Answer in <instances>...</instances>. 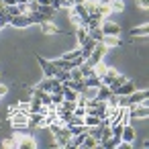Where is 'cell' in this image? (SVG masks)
<instances>
[{
  "label": "cell",
  "mask_w": 149,
  "mask_h": 149,
  "mask_svg": "<svg viewBox=\"0 0 149 149\" xmlns=\"http://www.w3.org/2000/svg\"><path fill=\"white\" fill-rule=\"evenodd\" d=\"M8 118H10V127H13L17 133H27V131H29V112L21 110V106H19V110H17L13 116H8Z\"/></svg>",
  "instance_id": "cell-1"
},
{
  "label": "cell",
  "mask_w": 149,
  "mask_h": 149,
  "mask_svg": "<svg viewBox=\"0 0 149 149\" xmlns=\"http://www.w3.org/2000/svg\"><path fill=\"white\" fill-rule=\"evenodd\" d=\"M129 118L131 120H147L149 118V106H147V100L143 102H137V104H131L129 106Z\"/></svg>",
  "instance_id": "cell-2"
},
{
  "label": "cell",
  "mask_w": 149,
  "mask_h": 149,
  "mask_svg": "<svg viewBox=\"0 0 149 149\" xmlns=\"http://www.w3.org/2000/svg\"><path fill=\"white\" fill-rule=\"evenodd\" d=\"M149 98V92L147 90H133L129 96H120L118 104L120 106H131V104H137V102H143Z\"/></svg>",
  "instance_id": "cell-3"
},
{
  "label": "cell",
  "mask_w": 149,
  "mask_h": 149,
  "mask_svg": "<svg viewBox=\"0 0 149 149\" xmlns=\"http://www.w3.org/2000/svg\"><path fill=\"white\" fill-rule=\"evenodd\" d=\"M53 137H55V141H53V145H55V147H65V149H70L72 133H70V129H68L65 125H61V127L53 133Z\"/></svg>",
  "instance_id": "cell-4"
},
{
  "label": "cell",
  "mask_w": 149,
  "mask_h": 149,
  "mask_svg": "<svg viewBox=\"0 0 149 149\" xmlns=\"http://www.w3.org/2000/svg\"><path fill=\"white\" fill-rule=\"evenodd\" d=\"M106 51H108V49L104 47V43H96V45H94V49H92V53H90V55H88V57H86L84 61H86L88 65H94L96 61H100V59H104V55H106Z\"/></svg>",
  "instance_id": "cell-5"
},
{
  "label": "cell",
  "mask_w": 149,
  "mask_h": 149,
  "mask_svg": "<svg viewBox=\"0 0 149 149\" xmlns=\"http://www.w3.org/2000/svg\"><path fill=\"white\" fill-rule=\"evenodd\" d=\"M17 137H19V149H37V141H35L33 135H29V133H17Z\"/></svg>",
  "instance_id": "cell-6"
},
{
  "label": "cell",
  "mask_w": 149,
  "mask_h": 149,
  "mask_svg": "<svg viewBox=\"0 0 149 149\" xmlns=\"http://www.w3.org/2000/svg\"><path fill=\"white\" fill-rule=\"evenodd\" d=\"M100 29H102V33L104 35H110V37H120V25L118 23H114V21H102V25H100Z\"/></svg>",
  "instance_id": "cell-7"
},
{
  "label": "cell",
  "mask_w": 149,
  "mask_h": 149,
  "mask_svg": "<svg viewBox=\"0 0 149 149\" xmlns=\"http://www.w3.org/2000/svg\"><path fill=\"white\" fill-rule=\"evenodd\" d=\"M37 61H39V65H41L45 78H53V76H55V70H57V68L53 65V61H49V59H45V57H41V55H37Z\"/></svg>",
  "instance_id": "cell-8"
},
{
  "label": "cell",
  "mask_w": 149,
  "mask_h": 149,
  "mask_svg": "<svg viewBox=\"0 0 149 149\" xmlns=\"http://www.w3.org/2000/svg\"><path fill=\"white\" fill-rule=\"evenodd\" d=\"M10 25H13V27H17V29H27V27H31L33 23H31V19H29V15H27V13H21L19 17H13Z\"/></svg>",
  "instance_id": "cell-9"
},
{
  "label": "cell",
  "mask_w": 149,
  "mask_h": 149,
  "mask_svg": "<svg viewBox=\"0 0 149 149\" xmlns=\"http://www.w3.org/2000/svg\"><path fill=\"white\" fill-rule=\"evenodd\" d=\"M41 33H43V35H68V33H63L57 25H53V21L41 23Z\"/></svg>",
  "instance_id": "cell-10"
},
{
  "label": "cell",
  "mask_w": 149,
  "mask_h": 149,
  "mask_svg": "<svg viewBox=\"0 0 149 149\" xmlns=\"http://www.w3.org/2000/svg\"><path fill=\"white\" fill-rule=\"evenodd\" d=\"M133 90H137V84H135L133 80H127L125 84H120V86L116 88V92H114V94H118V96H129Z\"/></svg>",
  "instance_id": "cell-11"
},
{
  "label": "cell",
  "mask_w": 149,
  "mask_h": 149,
  "mask_svg": "<svg viewBox=\"0 0 149 149\" xmlns=\"http://www.w3.org/2000/svg\"><path fill=\"white\" fill-rule=\"evenodd\" d=\"M120 141H125V143H133V141H135V129H133V125H131V123H127V125H123V133H120Z\"/></svg>",
  "instance_id": "cell-12"
},
{
  "label": "cell",
  "mask_w": 149,
  "mask_h": 149,
  "mask_svg": "<svg viewBox=\"0 0 149 149\" xmlns=\"http://www.w3.org/2000/svg\"><path fill=\"white\" fill-rule=\"evenodd\" d=\"M129 35H131V37L147 39V35H149V27H147V23H143V25H139V27H133V29L129 31Z\"/></svg>",
  "instance_id": "cell-13"
},
{
  "label": "cell",
  "mask_w": 149,
  "mask_h": 149,
  "mask_svg": "<svg viewBox=\"0 0 149 149\" xmlns=\"http://www.w3.org/2000/svg\"><path fill=\"white\" fill-rule=\"evenodd\" d=\"M118 74H120V72H118L116 68H106V72H104V76L100 78V82H102L104 86H108V84H112V80H114Z\"/></svg>",
  "instance_id": "cell-14"
},
{
  "label": "cell",
  "mask_w": 149,
  "mask_h": 149,
  "mask_svg": "<svg viewBox=\"0 0 149 149\" xmlns=\"http://www.w3.org/2000/svg\"><path fill=\"white\" fill-rule=\"evenodd\" d=\"M94 15H98L100 19H108V17L112 15V10H110V6H108V4H102V2H100V4L96 6Z\"/></svg>",
  "instance_id": "cell-15"
},
{
  "label": "cell",
  "mask_w": 149,
  "mask_h": 149,
  "mask_svg": "<svg viewBox=\"0 0 149 149\" xmlns=\"http://www.w3.org/2000/svg\"><path fill=\"white\" fill-rule=\"evenodd\" d=\"M100 43H104V47H106V49H112V47H118V45H120V39H118V37H110V35H104Z\"/></svg>",
  "instance_id": "cell-16"
},
{
  "label": "cell",
  "mask_w": 149,
  "mask_h": 149,
  "mask_svg": "<svg viewBox=\"0 0 149 149\" xmlns=\"http://www.w3.org/2000/svg\"><path fill=\"white\" fill-rule=\"evenodd\" d=\"M43 116L45 114H41V112H29V129H37L39 123L43 120Z\"/></svg>",
  "instance_id": "cell-17"
},
{
  "label": "cell",
  "mask_w": 149,
  "mask_h": 149,
  "mask_svg": "<svg viewBox=\"0 0 149 149\" xmlns=\"http://www.w3.org/2000/svg\"><path fill=\"white\" fill-rule=\"evenodd\" d=\"M70 21H72V25H74V27H84V19L78 15V10H76L74 6L70 8Z\"/></svg>",
  "instance_id": "cell-18"
},
{
  "label": "cell",
  "mask_w": 149,
  "mask_h": 149,
  "mask_svg": "<svg viewBox=\"0 0 149 149\" xmlns=\"http://www.w3.org/2000/svg\"><path fill=\"white\" fill-rule=\"evenodd\" d=\"M76 37H78V43H80V47H82V45L90 39V37H88V29H86V27H76Z\"/></svg>",
  "instance_id": "cell-19"
},
{
  "label": "cell",
  "mask_w": 149,
  "mask_h": 149,
  "mask_svg": "<svg viewBox=\"0 0 149 149\" xmlns=\"http://www.w3.org/2000/svg\"><path fill=\"white\" fill-rule=\"evenodd\" d=\"M2 147H6V149H19V137H17V133L13 137L2 139Z\"/></svg>",
  "instance_id": "cell-20"
},
{
  "label": "cell",
  "mask_w": 149,
  "mask_h": 149,
  "mask_svg": "<svg viewBox=\"0 0 149 149\" xmlns=\"http://www.w3.org/2000/svg\"><path fill=\"white\" fill-rule=\"evenodd\" d=\"M84 139H86V131L80 133V135H74L72 141H70V149H72V147H74V149H80V147L84 145Z\"/></svg>",
  "instance_id": "cell-21"
},
{
  "label": "cell",
  "mask_w": 149,
  "mask_h": 149,
  "mask_svg": "<svg viewBox=\"0 0 149 149\" xmlns=\"http://www.w3.org/2000/svg\"><path fill=\"white\" fill-rule=\"evenodd\" d=\"M100 123H102L100 116H96V114H88V112L84 114V125H86V127H96V125H100Z\"/></svg>",
  "instance_id": "cell-22"
},
{
  "label": "cell",
  "mask_w": 149,
  "mask_h": 149,
  "mask_svg": "<svg viewBox=\"0 0 149 149\" xmlns=\"http://www.w3.org/2000/svg\"><path fill=\"white\" fill-rule=\"evenodd\" d=\"M106 63H104V59H100V61H96L94 65H92V70H94V76H98V78H102L104 76V72H106Z\"/></svg>",
  "instance_id": "cell-23"
},
{
  "label": "cell",
  "mask_w": 149,
  "mask_h": 149,
  "mask_svg": "<svg viewBox=\"0 0 149 149\" xmlns=\"http://www.w3.org/2000/svg\"><path fill=\"white\" fill-rule=\"evenodd\" d=\"M108 6L112 13H123L125 10V0H108Z\"/></svg>",
  "instance_id": "cell-24"
},
{
  "label": "cell",
  "mask_w": 149,
  "mask_h": 149,
  "mask_svg": "<svg viewBox=\"0 0 149 149\" xmlns=\"http://www.w3.org/2000/svg\"><path fill=\"white\" fill-rule=\"evenodd\" d=\"M88 37H90V39H94L96 43H100V41H102V37H104V33H102V29H100V27H96V29H88Z\"/></svg>",
  "instance_id": "cell-25"
},
{
  "label": "cell",
  "mask_w": 149,
  "mask_h": 149,
  "mask_svg": "<svg viewBox=\"0 0 149 149\" xmlns=\"http://www.w3.org/2000/svg\"><path fill=\"white\" fill-rule=\"evenodd\" d=\"M102 82H100V78L98 76H88V78H84V86L86 88H98Z\"/></svg>",
  "instance_id": "cell-26"
},
{
  "label": "cell",
  "mask_w": 149,
  "mask_h": 149,
  "mask_svg": "<svg viewBox=\"0 0 149 149\" xmlns=\"http://www.w3.org/2000/svg\"><path fill=\"white\" fill-rule=\"evenodd\" d=\"M82 147L92 149V147H100V143H98V139H94V137L88 135V131H86V139H84V145H82Z\"/></svg>",
  "instance_id": "cell-27"
},
{
  "label": "cell",
  "mask_w": 149,
  "mask_h": 149,
  "mask_svg": "<svg viewBox=\"0 0 149 149\" xmlns=\"http://www.w3.org/2000/svg\"><path fill=\"white\" fill-rule=\"evenodd\" d=\"M37 88H41L43 92H53V78H45Z\"/></svg>",
  "instance_id": "cell-28"
},
{
  "label": "cell",
  "mask_w": 149,
  "mask_h": 149,
  "mask_svg": "<svg viewBox=\"0 0 149 149\" xmlns=\"http://www.w3.org/2000/svg\"><path fill=\"white\" fill-rule=\"evenodd\" d=\"M78 94H80V92H76L74 88H63V98H65V100H72V102H76Z\"/></svg>",
  "instance_id": "cell-29"
},
{
  "label": "cell",
  "mask_w": 149,
  "mask_h": 149,
  "mask_svg": "<svg viewBox=\"0 0 149 149\" xmlns=\"http://www.w3.org/2000/svg\"><path fill=\"white\" fill-rule=\"evenodd\" d=\"M53 78H57V80H61V82H65V80H70V70H55V76Z\"/></svg>",
  "instance_id": "cell-30"
},
{
  "label": "cell",
  "mask_w": 149,
  "mask_h": 149,
  "mask_svg": "<svg viewBox=\"0 0 149 149\" xmlns=\"http://www.w3.org/2000/svg\"><path fill=\"white\" fill-rule=\"evenodd\" d=\"M80 72H82V76H84V78H88V76H94V70H92V65H88L86 61L80 65Z\"/></svg>",
  "instance_id": "cell-31"
},
{
  "label": "cell",
  "mask_w": 149,
  "mask_h": 149,
  "mask_svg": "<svg viewBox=\"0 0 149 149\" xmlns=\"http://www.w3.org/2000/svg\"><path fill=\"white\" fill-rule=\"evenodd\" d=\"M65 98H63V92H51V104H61Z\"/></svg>",
  "instance_id": "cell-32"
},
{
  "label": "cell",
  "mask_w": 149,
  "mask_h": 149,
  "mask_svg": "<svg viewBox=\"0 0 149 149\" xmlns=\"http://www.w3.org/2000/svg\"><path fill=\"white\" fill-rule=\"evenodd\" d=\"M82 78H84V76H82V72H80V65L70 70V80H82Z\"/></svg>",
  "instance_id": "cell-33"
},
{
  "label": "cell",
  "mask_w": 149,
  "mask_h": 149,
  "mask_svg": "<svg viewBox=\"0 0 149 149\" xmlns=\"http://www.w3.org/2000/svg\"><path fill=\"white\" fill-rule=\"evenodd\" d=\"M74 114L84 118V114H86V106H78V104H76V108H74Z\"/></svg>",
  "instance_id": "cell-34"
},
{
  "label": "cell",
  "mask_w": 149,
  "mask_h": 149,
  "mask_svg": "<svg viewBox=\"0 0 149 149\" xmlns=\"http://www.w3.org/2000/svg\"><path fill=\"white\" fill-rule=\"evenodd\" d=\"M135 2H137V6H139L141 10H145V8L149 6V0H135Z\"/></svg>",
  "instance_id": "cell-35"
},
{
  "label": "cell",
  "mask_w": 149,
  "mask_h": 149,
  "mask_svg": "<svg viewBox=\"0 0 149 149\" xmlns=\"http://www.w3.org/2000/svg\"><path fill=\"white\" fill-rule=\"evenodd\" d=\"M6 92H8V86H6V84H0V98H4Z\"/></svg>",
  "instance_id": "cell-36"
},
{
  "label": "cell",
  "mask_w": 149,
  "mask_h": 149,
  "mask_svg": "<svg viewBox=\"0 0 149 149\" xmlns=\"http://www.w3.org/2000/svg\"><path fill=\"white\" fill-rule=\"evenodd\" d=\"M4 2V6H13V4H17V0H2Z\"/></svg>",
  "instance_id": "cell-37"
},
{
  "label": "cell",
  "mask_w": 149,
  "mask_h": 149,
  "mask_svg": "<svg viewBox=\"0 0 149 149\" xmlns=\"http://www.w3.org/2000/svg\"><path fill=\"white\" fill-rule=\"evenodd\" d=\"M37 2H39V4H49L51 0H37Z\"/></svg>",
  "instance_id": "cell-38"
},
{
  "label": "cell",
  "mask_w": 149,
  "mask_h": 149,
  "mask_svg": "<svg viewBox=\"0 0 149 149\" xmlns=\"http://www.w3.org/2000/svg\"><path fill=\"white\" fill-rule=\"evenodd\" d=\"M72 4H84V0H72Z\"/></svg>",
  "instance_id": "cell-39"
},
{
  "label": "cell",
  "mask_w": 149,
  "mask_h": 149,
  "mask_svg": "<svg viewBox=\"0 0 149 149\" xmlns=\"http://www.w3.org/2000/svg\"><path fill=\"white\" fill-rule=\"evenodd\" d=\"M0 127H2V123H0Z\"/></svg>",
  "instance_id": "cell-40"
}]
</instances>
